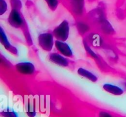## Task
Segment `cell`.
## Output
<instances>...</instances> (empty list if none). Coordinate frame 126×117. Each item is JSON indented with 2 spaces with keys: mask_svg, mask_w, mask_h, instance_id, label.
Masks as SVG:
<instances>
[{
  "mask_svg": "<svg viewBox=\"0 0 126 117\" xmlns=\"http://www.w3.org/2000/svg\"><path fill=\"white\" fill-rule=\"evenodd\" d=\"M38 45L42 50L45 52H50L55 46L54 36L52 32H43L38 37Z\"/></svg>",
  "mask_w": 126,
  "mask_h": 117,
  "instance_id": "6da1fadb",
  "label": "cell"
},
{
  "mask_svg": "<svg viewBox=\"0 0 126 117\" xmlns=\"http://www.w3.org/2000/svg\"><path fill=\"white\" fill-rule=\"evenodd\" d=\"M70 24L66 20H63L52 30L54 38L57 40L65 42L67 40L70 35Z\"/></svg>",
  "mask_w": 126,
  "mask_h": 117,
  "instance_id": "7a4b0ae2",
  "label": "cell"
},
{
  "mask_svg": "<svg viewBox=\"0 0 126 117\" xmlns=\"http://www.w3.org/2000/svg\"><path fill=\"white\" fill-rule=\"evenodd\" d=\"M7 21L11 27L16 29H22L27 25L20 11L17 9H11L9 14Z\"/></svg>",
  "mask_w": 126,
  "mask_h": 117,
  "instance_id": "3957f363",
  "label": "cell"
},
{
  "mask_svg": "<svg viewBox=\"0 0 126 117\" xmlns=\"http://www.w3.org/2000/svg\"><path fill=\"white\" fill-rule=\"evenodd\" d=\"M15 68L18 73L23 75H33L36 72L35 66L32 62L23 61L17 63Z\"/></svg>",
  "mask_w": 126,
  "mask_h": 117,
  "instance_id": "277c9868",
  "label": "cell"
},
{
  "mask_svg": "<svg viewBox=\"0 0 126 117\" xmlns=\"http://www.w3.org/2000/svg\"><path fill=\"white\" fill-rule=\"evenodd\" d=\"M0 42L2 44V45L4 47V48H6L11 54L16 56L18 55V50L16 48V47L12 45L9 42L8 38L6 35V32L4 30L2 26L0 27Z\"/></svg>",
  "mask_w": 126,
  "mask_h": 117,
  "instance_id": "5b68a950",
  "label": "cell"
},
{
  "mask_svg": "<svg viewBox=\"0 0 126 117\" xmlns=\"http://www.w3.org/2000/svg\"><path fill=\"white\" fill-rule=\"evenodd\" d=\"M55 47L57 50L62 55L67 58H72L73 57V52L70 46L65 42L60 40L55 41Z\"/></svg>",
  "mask_w": 126,
  "mask_h": 117,
  "instance_id": "8992f818",
  "label": "cell"
},
{
  "mask_svg": "<svg viewBox=\"0 0 126 117\" xmlns=\"http://www.w3.org/2000/svg\"><path fill=\"white\" fill-rule=\"evenodd\" d=\"M49 60L56 65L62 67H68L70 64V61L67 57L59 53H52L49 56Z\"/></svg>",
  "mask_w": 126,
  "mask_h": 117,
  "instance_id": "52a82bcc",
  "label": "cell"
},
{
  "mask_svg": "<svg viewBox=\"0 0 126 117\" xmlns=\"http://www.w3.org/2000/svg\"><path fill=\"white\" fill-rule=\"evenodd\" d=\"M103 89L106 92L114 95H121L124 92L123 88L110 83H105L103 84Z\"/></svg>",
  "mask_w": 126,
  "mask_h": 117,
  "instance_id": "ba28073f",
  "label": "cell"
},
{
  "mask_svg": "<svg viewBox=\"0 0 126 117\" xmlns=\"http://www.w3.org/2000/svg\"><path fill=\"white\" fill-rule=\"evenodd\" d=\"M77 73L80 76L86 78L87 80H89L90 81L92 82V83H96L98 81V77L94 73L90 71L89 70L86 69V68H78V69L77 71Z\"/></svg>",
  "mask_w": 126,
  "mask_h": 117,
  "instance_id": "9c48e42d",
  "label": "cell"
},
{
  "mask_svg": "<svg viewBox=\"0 0 126 117\" xmlns=\"http://www.w3.org/2000/svg\"><path fill=\"white\" fill-rule=\"evenodd\" d=\"M0 114L2 117H18L17 113L11 108H6L4 109Z\"/></svg>",
  "mask_w": 126,
  "mask_h": 117,
  "instance_id": "30bf717a",
  "label": "cell"
},
{
  "mask_svg": "<svg viewBox=\"0 0 126 117\" xmlns=\"http://www.w3.org/2000/svg\"><path fill=\"white\" fill-rule=\"evenodd\" d=\"M83 45L86 52H87V53L90 56V57H91L92 58H94V59H98V56L94 52V50H92V49L91 48L89 45L88 44V43H87L86 40L83 41Z\"/></svg>",
  "mask_w": 126,
  "mask_h": 117,
  "instance_id": "8fae6325",
  "label": "cell"
},
{
  "mask_svg": "<svg viewBox=\"0 0 126 117\" xmlns=\"http://www.w3.org/2000/svg\"><path fill=\"white\" fill-rule=\"evenodd\" d=\"M78 30L81 34H84L89 30V26L84 22H79L77 24Z\"/></svg>",
  "mask_w": 126,
  "mask_h": 117,
  "instance_id": "7c38bea8",
  "label": "cell"
},
{
  "mask_svg": "<svg viewBox=\"0 0 126 117\" xmlns=\"http://www.w3.org/2000/svg\"><path fill=\"white\" fill-rule=\"evenodd\" d=\"M11 9H17L20 11L22 7V3L20 0H10Z\"/></svg>",
  "mask_w": 126,
  "mask_h": 117,
  "instance_id": "4fadbf2b",
  "label": "cell"
},
{
  "mask_svg": "<svg viewBox=\"0 0 126 117\" xmlns=\"http://www.w3.org/2000/svg\"><path fill=\"white\" fill-rule=\"evenodd\" d=\"M48 7L52 11H55L59 5V0H44Z\"/></svg>",
  "mask_w": 126,
  "mask_h": 117,
  "instance_id": "5bb4252c",
  "label": "cell"
},
{
  "mask_svg": "<svg viewBox=\"0 0 126 117\" xmlns=\"http://www.w3.org/2000/svg\"><path fill=\"white\" fill-rule=\"evenodd\" d=\"M8 6L6 0H0V15H2L7 11Z\"/></svg>",
  "mask_w": 126,
  "mask_h": 117,
  "instance_id": "9a60e30c",
  "label": "cell"
},
{
  "mask_svg": "<svg viewBox=\"0 0 126 117\" xmlns=\"http://www.w3.org/2000/svg\"><path fill=\"white\" fill-rule=\"evenodd\" d=\"M27 114L29 117H34L36 115L35 110L33 108V106L31 105L30 104H28V106L27 107Z\"/></svg>",
  "mask_w": 126,
  "mask_h": 117,
  "instance_id": "2e32d148",
  "label": "cell"
},
{
  "mask_svg": "<svg viewBox=\"0 0 126 117\" xmlns=\"http://www.w3.org/2000/svg\"><path fill=\"white\" fill-rule=\"evenodd\" d=\"M1 63L2 64H4V66H6L11 67L12 65L11 62L9 61V60H7L6 58H4L2 55H1Z\"/></svg>",
  "mask_w": 126,
  "mask_h": 117,
  "instance_id": "e0dca14e",
  "label": "cell"
},
{
  "mask_svg": "<svg viewBox=\"0 0 126 117\" xmlns=\"http://www.w3.org/2000/svg\"><path fill=\"white\" fill-rule=\"evenodd\" d=\"M98 117H113L111 114L107 112L102 111L99 113L98 114Z\"/></svg>",
  "mask_w": 126,
  "mask_h": 117,
  "instance_id": "ac0fdd59",
  "label": "cell"
},
{
  "mask_svg": "<svg viewBox=\"0 0 126 117\" xmlns=\"http://www.w3.org/2000/svg\"><path fill=\"white\" fill-rule=\"evenodd\" d=\"M124 86H125V88H126V83H125V84H124Z\"/></svg>",
  "mask_w": 126,
  "mask_h": 117,
  "instance_id": "d6986e66",
  "label": "cell"
}]
</instances>
